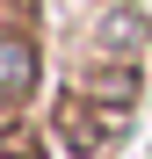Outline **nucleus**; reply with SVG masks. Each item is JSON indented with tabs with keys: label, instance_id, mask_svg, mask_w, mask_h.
Wrapping results in <instances>:
<instances>
[{
	"label": "nucleus",
	"instance_id": "obj_2",
	"mask_svg": "<svg viewBox=\"0 0 152 159\" xmlns=\"http://www.w3.org/2000/svg\"><path fill=\"white\" fill-rule=\"evenodd\" d=\"M138 36H145V29H138V15H116L109 29H101V43H138Z\"/></svg>",
	"mask_w": 152,
	"mask_h": 159
},
{
	"label": "nucleus",
	"instance_id": "obj_1",
	"mask_svg": "<svg viewBox=\"0 0 152 159\" xmlns=\"http://www.w3.org/2000/svg\"><path fill=\"white\" fill-rule=\"evenodd\" d=\"M29 80H36V58H29V43L22 36H0V94H29Z\"/></svg>",
	"mask_w": 152,
	"mask_h": 159
}]
</instances>
